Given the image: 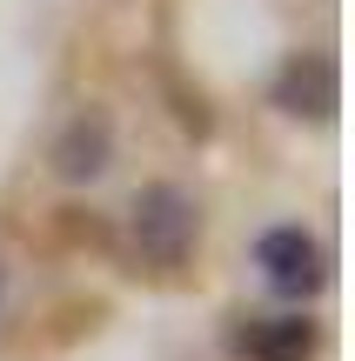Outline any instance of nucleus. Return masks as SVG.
I'll return each instance as SVG.
<instances>
[{
  "mask_svg": "<svg viewBox=\"0 0 355 361\" xmlns=\"http://www.w3.org/2000/svg\"><path fill=\"white\" fill-rule=\"evenodd\" d=\"M201 247V201L181 180H148L128 201V261L141 274H181Z\"/></svg>",
  "mask_w": 355,
  "mask_h": 361,
  "instance_id": "1",
  "label": "nucleus"
},
{
  "mask_svg": "<svg viewBox=\"0 0 355 361\" xmlns=\"http://www.w3.org/2000/svg\"><path fill=\"white\" fill-rule=\"evenodd\" d=\"M255 268H262V281L275 288L282 301H308V295L329 288V247H322L302 221H282V228H268L262 241H255Z\"/></svg>",
  "mask_w": 355,
  "mask_h": 361,
  "instance_id": "2",
  "label": "nucleus"
},
{
  "mask_svg": "<svg viewBox=\"0 0 355 361\" xmlns=\"http://www.w3.org/2000/svg\"><path fill=\"white\" fill-rule=\"evenodd\" d=\"M268 101H275L289 121H329L335 101H342L335 54L329 47H295L289 61L275 67V80H268Z\"/></svg>",
  "mask_w": 355,
  "mask_h": 361,
  "instance_id": "3",
  "label": "nucleus"
},
{
  "mask_svg": "<svg viewBox=\"0 0 355 361\" xmlns=\"http://www.w3.org/2000/svg\"><path fill=\"white\" fill-rule=\"evenodd\" d=\"M47 168H54V180H67V188L101 180L114 168V114H107V107H74V114L61 121V134H54V147H47Z\"/></svg>",
  "mask_w": 355,
  "mask_h": 361,
  "instance_id": "4",
  "label": "nucleus"
},
{
  "mask_svg": "<svg viewBox=\"0 0 355 361\" xmlns=\"http://www.w3.org/2000/svg\"><path fill=\"white\" fill-rule=\"evenodd\" d=\"M315 322L308 314H262L235 335V355L241 361H308L315 355Z\"/></svg>",
  "mask_w": 355,
  "mask_h": 361,
  "instance_id": "5",
  "label": "nucleus"
},
{
  "mask_svg": "<svg viewBox=\"0 0 355 361\" xmlns=\"http://www.w3.org/2000/svg\"><path fill=\"white\" fill-rule=\"evenodd\" d=\"M0 308H7V261H0Z\"/></svg>",
  "mask_w": 355,
  "mask_h": 361,
  "instance_id": "6",
  "label": "nucleus"
}]
</instances>
